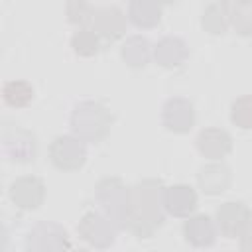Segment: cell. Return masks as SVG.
Returning <instances> with one entry per match:
<instances>
[{
    "mask_svg": "<svg viewBox=\"0 0 252 252\" xmlns=\"http://www.w3.org/2000/svg\"><path fill=\"white\" fill-rule=\"evenodd\" d=\"M161 124L173 134H187L195 126V106L183 96H171L163 102Z\"/></svg>",
    "mask_w": 252,
    "mask_h": 252,
    "instance_id": "cell-9",
    "label": "cell"
},
{
    "mask_svg": "<svg viewBox=\"0 0 252 252\" xmlns=\"http://www.w3.org/2000/svg\"><path fill=\"white\" fill-rule=\"evenodd\" d=\"M230 26L240 35H252V0L230 4Z\"/></svg>",
    "mask_w": 252,
    "mask_h": 252,
    "instance_id": "cell-22",
    "label": "cell"
},
{
    "mask_svg": "<svg viewBox=\"0 0 252 252\" xmlns=\"http://www.w3.org/2000/svg\"><path fill=\"white\" fill-rule=\"evenodd\" d=\"M2 154L12 161L28 163L35 158V136L20 126L6 124L0 136Z\"/></svg>",
    "mask_w": 252,
    "mask_h": 252,
    "instance_id": "cell-6",
    "label": "cell"
},
{
    "mask_svg": "<svg viewBox=\"0 0 252 252\" xmlns=\"http://www.w3.org/2000/svg\"><path fill=\"white\" fill-rule=\"evenodd\" d=\"M10 199L16 207L24 211H35L43 205L45 183L35 175H22L10 185Z\"/></svg>",
    "mask_w": 252,
    "mask_h": 252,
    "instance_id": "cell-10",
    "label": "cell"
},
{
    "mask_svg": "<svg viewBox=\"0 0 252 252\" xmlns=\"http://www.w3.org/2000/svg\"><path fill=\"white\" fill-rule=\"evenodd\" d=\"M197 148L205 158H209L213 161H220L222 158H226L232 152V138L226 130L217 128V126H209V128H203L199 132Z\"/></svg>",
    "mask_w": 252,
    "mask_h": 252,
    "instance_id": "cell-11",
    "label": "cell"
},
{
    "mask_svg": "<svg viewBox=\"0 0 252 252\" xmlns=\"http://www.w3.org/2000/svg\"><path fill=\"white\" fill-rule=\"evenodd\" d=\"M189 57L187 43L177 35H165L154 45V59L163 69H177Z\"/></svg>",
    "mask_w": 252,
    "mask_h": 252,
    "instance_id": "cell-13",
    "label": "cell"
},
{
    "mask_svg": "<svg viewBox=\"0 0 252 252\" xmlns=\"http://www.w3.org/2000/svg\"><path fill=\"white\" fill-rule=\"evenodd\" d=\"M77 230H79V236L83 240H87L91 246H94V248H108L114 242L118 228L114 226V222L104 213L89 211L79 220Z\"/></svg>",
    "mask_w": 252,
    "mask_h": 252,
    "instance_id": "cell-7",
    "label": "cell"
},
{
    "mask_svg": "<svg viewBox=\"0 0 252 252\" xmlns=\"http://www.w3.org/2000/svg\"><path fill=\"white\" fill-rule=\"evenodd\" d=\"M250 209L242 201H226L217 209L215 222L222 236L236 238L250 226Z\"/></svg>",
    "mask_w": 252,
    "mask_h": 252,
    "instance_id": "cell-8",
    "label": "cell"
},
{
    "mask_svg": "<svg viewBox=\"0 0 252 252\" xmlns=\"http://www.w3.org/2000/svg\"><path fill=\"white\" fill-rule=\"evenodd\" d=\"M217 222L209 215H193L183 222V236L195 248H209L217 240Z\"/></svg>",
    "mask_w": 252,
    "mask_h": 252,
    "instance_id": "cell-15",
    "label": "cell"
},
{
    "mask_svg": "<svg viewBox=\"0 0 252 252\" xmlns=\"http://www.w3.org/2000/svg\"><path fill=\"white\" fill-rule=\"evenodd\" d=\"M94 10H96V8H93V6L87 4V2H69L67 8H65V12H67V20H69L71 24H75V26H83V28H85L87 24L93 26Z\"/></svg>",
    "mask_w": 252,
    "mask_h": 252,
    "instance_id": "cell-24",
    "label": "cell"
},
{
    "mask_svg": "<svg viewBox=\"0 0 252 252\" xmlns=\"http://www.w3.org/2000/svg\"><path fill=\"white\" fill-rule=\"evenodd\" d=\"M201 24L205 28V32L213 33V35H222L226 33L228 26H230V4L228 2H213L205 8Z\"/></svg>",
    "mask_w": 252,
    "mask_h": 252,
    "instance_id": "cell-18",
    "label": "cell"
},
{
    "mask_svg": "<svg viewBox=\"0 0 252 252\" xmlns=\"http://www.w3.org/2000/svg\"><path fill=\"white\" fill-rule=\"evenodd\" d=\"M49 161L59 171H77L87 161V146L77 136H57L49 144Z\"/></svg>",
    "mask_w": 252,
    "mask_h": 252,
    "instance_id": "cell-5",
    "label": "cell"
},
{
    "mask_svg": "<svg viewBox=\"0 0 252 252\" xmlns=\"http://www.w3.org/2000/svg\"><path fill=\"white\" fill-rule=\"evenodd\" d=\"M152 47L144 35H130L120 47V57L132 69H144L150 63Z\"/></svg>",
    "mask_w": 252,
    "mask_h": 252,
    "instance_id": "cell-17",
    "label": "cell"
},
{
    "mask_svg": "<svg viewBox=\"0 0 252 252\" xmlns=\"http://www.w3.org/2000/svg\"><path fill=\"white\" fill-rule=\"evenodd\" d=\"M69 234L53 220H39L26 236V252H67Z\"/></svg>",
    "mask_w": 252,
    "mask_h": 252,
    "instance_id": "cell-4",
    "label": "cell"
},
{
    "mask_svg": "<svg viewBox=\"0 0 252 252\" xmlns=\"http://www.w3.org/2000/svg\"><path fill=\"white\" fill-rule=\"evenodd\" d=\"M94 197L116 228H128L132 215V187L120 177H102L94 187Z\"/></svg>",
    "mask_w": 252,
    "mask_h": 252,
    "instance_id": "cell-3",
    "label": "cell"
},
{
    "mask_svg": "<svg viewBox=\"0 0 252 252\" xmlns=\"http://www.w3.org/2000/svg\"><path fill=\"white\" fill-rule=\"evenodd\" d=\"M197 191L187 183H175L165 187V213L173 217H191L197 209Z\"/></svg>",
    "mask_w": 252,
    "mask_h": 252,
    "instance_id": "cell-16",
    "label": "cell"
},
{
    "mask_svg": "<svg viewBox=\"0 0 252 252\" xmlns=\"http://www.w3.org/2000/svg\"><path fill=\"white\" fill-rule=\"evenodd\" d=\"M2 96L4 102L12 108H24L33 100V87L28 81L22 79H14V81H6L2 87Z\"/></svg>",
    "mask_w": 252,
    "mask_h": 252,
    "instance_id": "cell-20",
    "label": "cell"
},
{
    "mask_svg": "<svg viewBox=\"0 0 252 252\" xmlns=\"http://www.w3.org/2000/svg\"><path fill=\"white\" fill-rule=\"evenodd\" d=\"M112 126L110 110L96 100H83L71 112V130L83 142L100 144Z\"/></svg>",
    "mask_w": 252,
    "mask_h": 252,
    "instance_id": "cell-2",
    "label": "cell"
},
{
    "mask_svg": "<svg viewBox=\"0 0 252 252\" xmlns=\"http://www.w3.org/2000/svg\"><path fill=\"white\" fill-rule=\"evenodd\" d=\"M93 30L106 41H116L126 33V16L114 6H102L94 10Z\"/></svg>",
    "mask_w": 252,
    "mask_h": 252,
    "instance_id": "cell-12",
    "label": "cell"
},
{
    "mask_svg": "<svg viewBox=\"0 0 252 252\" xmlns=\"http://www.w3.org/2000/svg\"><path fill=\"white\" fill-rule=\"evenodd\" d=\"M71 47L81 57H93L100 49V37L93 28H79L71 37Z\"/></svg>",
    "mask_w": 252,
    "mask_h": 252,
    "instance_id": "cell-21",
    "label": "cell"
},
{
    "mask_svg": "<svg viewBox=\"0 0 252 252\" xmlns=\"http://www.w3.org/2000/svg\"><path fill=\"white\" fill-rule=\"evenodd\" d=\"M230 120L240 130H250L252 128V94L238 96L230 104Z\"/></svg>",
    "mask_w": 252,
    "mask_h": 252,
    "instance_id": "cell-23",
    "label": "cell"
},
{
    "mask_svg": "<svg viewBox=\"0 0 252 252\" xmlns=\"http://www.w3.org/2000/svg\"><path fill=\"white\" fill-rule=\"evenodd\" d=\"M67 252H89V250H85V248H75V250H67Z\"/></svg>",
    "mask_w": 252,
    "mask_h": 252,
    "instance_id": "cell-26",
    "label": "cell"
},
{
    "mask_svg": "<svg viewBox=\"0 0 252 252\" xmlns=\"http://www.w3.org/2000/svg\"><path fill=\"white\" fill-rule=\"evenodd\" d=\"M240 252H252V226H248L240 236Z\"/></svg>",
    "mask_w": 252,
    "mask_h": 252,
    "instance_id": "cell-25",
    "label": "cell"
},
{
    "mask_svg": "<svg viewBox=\"0 0 252 252\" xmlns=\"http://www.w3.org/2000/svg\"><path fill=\"white\" fill-rule=\"evenodd\" d=\"M165 220V185L159 179H142L132 187V215L128 230L150 238Z\"/></svg>",
    "mask_w": 252,
    "mask_h": 252,
    "instance_id": "cell-1",
    "label": "cell"
},
{
    "mask_svg": "<svg viewBox=\"0 0 252 252\" xmlns=\"http://www.w3.org/2000/svg\"><path fill=\"white\" fill-rule=\"evenodd\" d=\"M128 20L138 28H154L161 20V6L146 0H134L128 4Z\"/></svg>",
    "mask_w": 252,
    "mask_h": 252,
    "instance_id": "cell-19",
    "label": "cell"
},
{
    "mask_svg": "<svg viewBox=\"0 0 252 252\" xmlns=\"http://www.w3.org/2000/svg\"><path fill=\"white\" fill-rule=\"evenodd\" d=\"M232 181V173L230 167L222 161H211L207 165H203L197 173V183L199 189L205 195H220L230 187Z\"/></svg>",
    "mask_w": 252,
    "mask_h": 252,
    "instance_id": "cell-14",
    "label": "cell"
}]
</instances>
